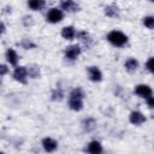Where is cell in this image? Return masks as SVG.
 Listing matches in <instances>:
<instances>
[{
	"instance_id": "14",
	"label": "cell",
	"mask_w": 154,
	"mask_h": 154,
	"mask_svg": "<svg viewBox=\"0 0 154 154\" xmlns=\"http://www.w3.org/2000/svg\"><path fill=\"white\" fill-rule=\"evenodd\" d=\"M28 6L34 10V11H38L41 8H43L45 6V0H29L28 1Z\"/></svg>"
},
{
	"instance_id": "21",
	"label": "cell",
	"mask_w": 154,
	"mask_h": 154,
	"mask_svg": "<svg viewBox=\"0 0 154 154\" xmlns=\"http://www.w3.org/2000/svg\"><path fill=\"white\" fill-rule=\"evenodd\" d=\"M22 46L25 48V49H29V48H31V47H35V43H32L31 41H29V40H23V42H22Z\"/></svg>"
},
{
	"instance_id": "24",
	"label": "cell",
	"mask_w": 154,
	"mask_h": 154,
	"mask_svg": "<svg viewBox=\"0 0 154 154\" xmlns=\"http://www.w3.org/2000/svg\"><path fill=\"white\" fill-rule=\"evenodd\" d=\"M1 32H2V34L5 32V24H4V23L1 24Z\"/></svg>"
},
{
	"instance_id": "18",
	"label": "cell",
	"mask_w": 154,
	"mask_h": 154,
	"mask_svg": "<svg viewBox=\"0 0 154 154\" xmlns=\"http://www.w3.org/2000/svg\"><path fill=\"white\" fill-rule=\"evenodd\" d=\"M28 73H29V76H30V77L36 78V77H38V76H40V70H38V67H36V66H31V67H29Z\"/></svg>"
},
{
	"instance_id": "20",
	"label": "cell",
	"mask_w": 154,
	"mask_h": 154,
	"mask_svg": "<svg viewBox=\"0 0 154 154\" xmlns=\"http://www.w3.org/2000/svg\"><path fill=\"white\" fill-rule=\"evenodd\" d=\"M147 69H148L152 73H154V57L150 58V59H148V61H147Z\"/></svg>"
},
{
	"instance_id": "13",
	"label": "cell",
	"mask_w": 154,
	"mask_h": 154,
	"mask_svg": "<svg viewBox=\"0 0 154 154\" xmlns=\"http://www.w3.org/2000/svg\"><path fill=\"white\" fill-rule=\"evenodd\" d=\"M6 59H7V61L11 64V65H17V63H18V54L13 51V49H7V52H6Z\"/></svg>"
},
{
	"instance_id": "4",
	"label": "cell",
	"mask_w": 154,
	"mask_h": 154,
	"mask_svg": "<svg viewBox=\"0 0 154 154\" xmlns=\"http://www.w3.org/2000/svg\"><path fill=\"white\" fill-rule=\"evenodd\" d=\"M63 17H64V14H63V12L60 10L51 8L48 14H47V20L51 22V23H58V22H60L63 19Z\"/></svg>"
},
{
	"instance_id": "1",
	"label": "cell",
	"mask_w": 154,
	"mask_h": 154,
	"mask_svg": "<svg viewBox=\"0 0 154 154\" xmlns=\"http://www.w3.org/2000/svg\"><path fill=\"white\" fill-rule=\"evenodd\" d=\"M83 97H84V94L82 89L79 88L73 89L70 94V100H69L70 108L73 111H81L83 108Z\"/></svg>"
},
{
	"instance_id": "3",
	"label": "cell",
	"mask_w": 154,
	"mask_h": 154,
	"mask_svg": "<svg viewBox=\"0 0 154 154\" xmlns=\"http://www.w3.org/2000/svg\"><path fill=\"white\" fill-rule=\"evenodd\" d=\"M26 76H28V70L24 66H17L14 69L13 77H14L16 81H18L20 83H25L26 82Z\"/></svg>"
},
{
	"instance_id": "8",
	"label": "cell",
	"mask_w": 154,
	"mask_h": 154,
	"mask_svg": "<svg viewBox=\"0 0 154 154\" xmlns=\"http://www.w3.org/2000/svg\"><path fill=\"white\" fill-rule=\"evenodd\" d=\"M88 73H89V78L93 82H100L102 79V73L99 70V67H96V66H89Z\"/></svg>"
},
{
	"instance_id": "15",
	"label": "cell",
	"mask_w": 154,
	"mask_h": 154,
	"mask_svg": "<svg viewBox=\"0 0 154 154\" xmlns=\"http://www.w3.org/2000/svg\"><path fill=\"white\" fill-rule=\"evenodd\" d=\"M118 13H119V10H118V7L116 5H109V6L105 7V14L108 16V17H112V18L117 17Z\"/></svg>"
},
{
	"instance_id": "11",
	"label": "cell",
	"mask_w": 154,
	"mask_h": 154,
	"mask_svg": "<svg viewBox=\"0 0 154 154\" xmlns=\"http://www.w3.org/2000/svg\"><path fill=\"white\" fill-rule=\"evenodd\" d=\"M75 35H76V30H75V28L73 26H65V28H63V30H61V36L64 37V38H66V40H72L73 37H75Z\"/></svg>"
},
{
	"instance_id": "16",
	"label": "cell",
	"mask_w": 154,
	"mask_h": 154,
	"mask_svg": "<svg viewBox=\"0 0 154 154\" xmlns=\"http://www.w3.org/2000/svg\"><path fill=\"white\" fill-rule=\"evenodd\" d=\"M138 66V61L135 59V58H130L125 61V67L128 71H135Z\"/></svg>"
},
{
	"instance_id": "23",
	"label": "cell",
	"mask_w": 154,
	"mask_h": 154,
	"mask_svg": "<svg viewBox=\"0 0 154 154\" xmlns=\"http://www.w3.org/2000/svg\"><path fill=\"white\" fill-rule=\"evenodd\" d=\"M1 76H5L6 75V72H7V67H6V65H1Z\"/></svg>"
},
{
	"instance_id": "2",
	"label": "cell",
	"mask_w": 154,
	"mask_h": 154,
	"mask_svg": "<svg viewBox=\"0 0 154 154\" xmlns=\"http://www.w3.org/2000/svg\"><path fill=\"white\" fill-rule=\"evenodd\" d=\"M107 40H108L113 46H117V47H122V46H124V45L128 42L126 35L123 34L122 31H118V30L111 31V32L107 35Z\"/></svg>"
},
{
	"instance_id": "10",
	"label": "cell",
	"mask_w": 154,
	"mask_h": 154,
	"mask_svg": "<svg viewBox=\"0 0 154 154\" xmlns=\"http://www.w3.org/2000/svg\"><path fill=\"white\" fill-rule=\"evenodd\" d=\"M61 7L63 10L65 11H69V12H75L78 10V5L73 1V0H61Z\"/></svg>"
},
{
	"instance_id": "7",
	"label": "cell",
	"mask_w": 154,
	"mask_h": 154,
	"mask_svg": "<svg viewBox=\"0 0 154 154\" xmlns=\"http://www.w3.org/2000/svg\"><path fill=\"white\" fill-rule=\"evenodd\" d=\"M42 147L46 152H54L58 147V142L51 137H46L42 140Z\"/></svg>"
},
{
	"instance_id": "19",
	"label": "cell",
	"mask_w": 154,
	"mask_h": 154,
	"mask_svg": "<svg viewBox=\"0 0 154 154\" xmlns=\"http://www.w3.org/2000/svg\"><path fill=\"white\" fill-rule=\"evenodd\" d=\"M63 96H64V95H63V91H61L60 89L54 90L53 94H52V99H53V100H61Z\"/></svg>"
},
{
	"instance_id": "6",
	"label": "cell",
	"mask_w": 154,
	"mask_h": 154,
	"mask_svg": "<svg viewBox=\"0 0 154 154\" xmlns=\"http://www.w3.org/2000/svg\"><path fill=\"white\" fill-rule=\"evenodd\" d=\"M135 93H136L138 96L144 97V99L152 96V89H150V87H148L147 84H138V85L135 88Z\"/></svg>"
},
{
	"instance_id": "9",
	"label": "cell",
	"mask_w": 154,
	"mask_h": 154,
	"mask_svg": "<svg viewBox=\"0 0 154 154\" xmlns=\"http://www.w3.org/2000/svg\"><path fill=\"white\" fill-rule=\"evenodd\" d=\"M129 119H130V123L134 125H141L146 122V117L141 112H131Z\"/></svg>"
},
{
	"instance_id": "17",
	"label": "cell",
	"mask_w": 154,
	"mask_h": 154,
	"mask_svg": "<svg viewBox=\"0 0 154 154\" xmlns=\"http://www.w3.org/2000/svg\"><path fill=\"white\" fill-rule=\"evenodd\" d=\"M143 24L148 28V29H154V17L148 16L143 18Z\"/></svg>"
},
{
	"instance_id": "5",
	"label": "cell",
	"mask_w": 154,
	"mask_h": 154,
	"mask_svg": "<svg viewBox=\"0 0 154 154\" xmlns=\"http://www.w3.org/2000/svg\"><path fill=\"white\" fill-rule=\"evenodd\" d=\"M81 54V48L78 45H73V46H69L65 49V57L70 60H75L77 59V57Z\"/></svg>"
},
{
	"instance_id": "25",
	"label": "cell",
	"mask_w": 154,
	"mask_h": 154,
	"mask_svg": "<svg viewBox=\"0 0 154 154\" xmlns=\"http://www.w3.org/2000/svg\"><path fill=\"white\" fill-rule=\"evenodd\" d=\"M150 1H153V2H154V0H150Z\"/></svg>"
},
{
	"instance_id": "12",
	"label": "cell",
	"mask_w": 154,
	"mask_h": 154,
	"mask_svg": "<svg viewBox=\"0 0 154 154\" xmlns=\"http://www.w3.org/2000/svg\"><path fill=\"white\" fill-rule=\"evenodd\" d=\"M88 152L89 153H93V154H99L102 152V147L100 144V142L97 141H91L89 144H88Z\"/></svg>"
},
{
	"instance_id": "22",
	"label": "cell",
	"mask_w": 154,
	"mask_h": 154,
	"mask_svg": "<svg viewBox=\"0 0 154 154\" xmlns=\"http://www.w3.org/2000/svg\"><path fill=\"white\" fill-rule=\"evenodd\" d=\"M147 105L149 106V108H154V96L147 97Z\"/></svg>"
}]
</instances>
